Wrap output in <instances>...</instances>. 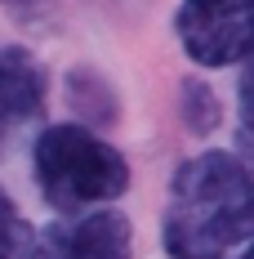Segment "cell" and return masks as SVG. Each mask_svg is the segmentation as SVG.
<instances>
[{"instance_id": "1", "label": "cell", "mask_w": 254, "mask_h": 259, "mask_svg": "<svg viewBox=\"0 0 254 259\" xmlns=\"http://www.w3.org/2000/svg\"><path fill=\"white\" fill-rule=\"evenodd\" d=\"M254 237V175L232 152L183 161L165 210V250L174 259H223Z\"/></svg>"}, {"instance_id": "2", "label": "cell", "mask_w": 254, "mask_h": 259, "mask_svg": "<svg viewBox=\"0 0 254 259\" xmlns=\"http://www.w3.org/2000/svg\"><path fill=\"white\" fill-rule=\"evenodd\" d=\"M31 161H36V183L54 210L112 201L129 188L125 156L80 125H49L36 139Z\"/></svg>"}, {"instance_id": "3", "label": "cell", "mask_w": 254, "mask_h": 259, "mask_svg": "<svg viewBox=\"0 0 254 259\" xmlns=\"http://www.w3.org/2000/svg\"><path fill=\"white\" fill-rule=\"evenodd\" d=\"M174 27L187 58L201 67L254 58V0H183Z\"/></svg>"}, {"instance_id": "4", "label": "cell", "mask_w": 254, "mask_h": 259, "mask_svg": "<svg viewBox=\"0 0 254 259\" xmlns=\"http://www.w3.org/2000/svg\"><path fill=\"white\" fill-rule=\"evenodd\" d=\"M129 228L125 214L116 210H98L85 214L76 224H54L40 237H31L27 259H129Z\"/></svg>"}, {"instance_id": "5", "label": "cell", "mask_w": 254, "mask_h": 259, "mask_svg": "<svg viewBox=\"0 0 254 259\" xmlns=\"http://www.w3.org/2000/svg\"><path fill=\"white\" fill-rule=\"evenodd\" d=\"M45 103V72L27 50H0V125L31 121Z\"/></svg>"}, {"instance_id": "6", "label": "cell", "mask_w": 254, "mask_h": 259, "mask_svg": "<svg viewBox=\"0 0 254 259\" xmlns=\"http://www.w3.org/2000/svg\"><path fill=\"white\" fill-rule=\"evenodd\" d=\"M27 246H31V228L23 224V214L14 210L9 192L0 188V259H14V255H23Z\"/></svg>"}, {"instance_id": "7", "label": "cell", "mask_w": 254, "mask_h": 259, "mask_svg": "<svg viewBox=\"0 0 254 259\" xmlns=\"http://www.w3.org/2000/svg\"><path fill=\"white\" fill-rule=\"evenodd\" d=\"M219 121V107H214V94H210V85H192L187 80V125L205 134V130Z\"/></svg>"}, {"instance_id": "8", "label": "cell", "mask_w": 254, "mask_h": 259, "mask_svg": "<svg viewBox=\"0 0 254 259\" xmlns=\"http://www.w3.org/2000/svg\"><path fill=\"white\" fill-rule=\"evenodd\" d=\"M241 103H245V112H254V63L245 72V80H241Z\"/></svg>"}, {"instance_id": "9", "label": "cell", "mask_w": 254, "mask_h": 259, "mask_svg": "<svg viewBox=\"0 0 254 259\" xmlns=\"http://www.w3.org/2000/svg\"><path fill=\"white\" fill-rule=\"evenodd\" d=\"M245 139L254 143V112H245Z\"/></svg>"}, {"instance_id": "10", "label": "cell", "mask_w": 254, "mask_h": 259, "mask_svg": "<svg viewBox=\"0 0 254 259\" xmlns=\"http://www.w3.org/2000/svg\"><path fill=\"white\" fill-rule=\"evenodd\" d=\"M5 5H18V9H27V5H36V0H5Z\"/></svg>"}, {"instance_id": "11", "label": "cell", "mask_w": 254, "mask_h": 259, "mask_svg": "<svg viewBox=\"0 0 254 259\" xmlns=\"http://www.w3.org/2000/svg\"><path fill=\"white\" fill-rule=\"evenodd\" d=\"M241 259H254V241H250V246H245V255H241Z\"/></svg>"}]
</instances>
